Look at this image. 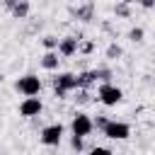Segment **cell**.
<instances>
[{"instance_id": "cell-1", "label": "cell", "mask_w": 155, "mask_h": 155, "mask_svg": "<svg viewBox=\"0 0 155 155\" xmlns=\"http://www.w3.org/2000/svg\"><path fill=\"white\" fill-rule=\"evenodd\" d=\"M73 90H78L75 73H58L53 78V94H56V99H65V94L73 92Z\"/></svg>"}, {"instance_id": "cell-2", "label": "cell", "mask_w": 155, "mask_h": 155, "mask_svg": "<svg viewBox=\"0 0 155 155\" xmlns=\"http://www.w3.org/2000/svg\"><path fill=\"white\" fill-rule=\"evenodd\" d=\"M97 99H99L102 104H107V107H116V104L124 99V92H121V87L107 82V85H99V90H97Z\"/></svg>"}, {"instance_id": "cell-3", "label": "cell", "mask_w": 155, "mask_h": 155, "mask_svg": "<svg viewBox=\"0 0 155 155\" xmlns=\"http://www.w3.org/2000/svg\"><path fill=\"white\" fill-rule=\"evenodd\" d=\"M15 87H17V92H22L24 97H36V94L41 92V80L29 73V75H22V78L15 82Z\"/></svg>"}, {"instance_id": "cell-4", "label": "cell", "mask_w": 155, "mask_h": 155, "mask_svg": "<svg viewBox=\"0 0 155 155\" xmlns=\"http://www.w3.org/2000/svg\"><path fill=\"white\" fill-rule=\"evenodd\" d=\"M102 133H104L107 138H111V140H126V138L131 136V126L124 124V121H111V119H109Z\"/></svg>"}, {"instance_id": "cell-5", "label": "cell", "mask_w": 155, "mask_h": 155, "mask_svg": "<svg viewBox=\"0 0 155 155\" xmlns=\"http://www.w3.org/2000/svg\"><path fill=\"white\" fill-rule=\"evenodd\" d=\"M70 128H73V136H78V138H85V136H90V133H92V119H90L87 114L78 111V114L73 116V124H70Z\"/></svg>"}, {"instance_id": "cell-6", "label": "cell", "mask_w": 155, "mask_h": 155, "mask_svg": "<svg viewBox=\"0 0 155 155\" xmlns=\"http://www.w3.org/2000/svg\"><path fill=\"white\" fill-rule=\"evenodd\" d=\"M39 138H41L44 145H58L61 138H63V126L61 124H48V126L41 128V136Z\"/></svg>"}, {"instance_id": "cell-7", "label": "cell", "mask_w": 155, "mask_h": 155, "mask_svg": "<svg viewBox=\"0 0 155 155\" xmlns=\"http://www.w3.org/2000/svg\"><path fill=\"white\" fill-rule=\"evenodd\" d=\"M70 17L73 19H80V22H92L94 19V2H82V5H70L68 7Z\"/></svg>"}, {"instance_id": "cell-8", "label": "cell", "mask_w": 155, "mask_h": 155, "mask_svg": "<svg viewBox=\"0 0 155 155\" xmlns=\"http://www.w3.org/2000/svg\"><path fill=\"white\" fill-rule=\"evenodd\" d=\"M2 5L10 10V15H12L15 19H27V17H29V10H31V5H29L27 0H5Z\"/></svg>"}, {"instance_id": "cell-9", "label": "cell", "mask_w": 155, "mask_h": 155, "mask_svg": "<svg viewBox=\"0 0 155 155\" xmlns=\"http://www.w3.org/2000/svg\"><path fill=\"white\" fill-rule=\"evenodd\" d=\"M78 44H80V39H78V36L58 39V48H56V53H58L61 58H70V56H75V53H78Z\"/></svg>"}, {"instance_id": "cell-10", "label": "cell", "mask_w": 155, "mask_h": 155, "mask_svg": "<svg viewBox=\"0 0 155 155\" xmlns=\"http://www.w3.org/2000/svg\"><path fill=\"white\" fill-rule=\"evenodd\" d=\"M41 109H44V104H41V99H39V97H27V99L19 104V114H22V116H27V119L39 116V114H41Z\"/></svg>"}, {"instance_id": "cell-11", "label": "cell", "mask_w": 155, "mask_h": 155, "mask_svg": "<svg viewBox=\"0 0 155 155\" xmlns=\"http://www.w3.org/2000/svg\"><path fill=\"white\" fill-rule=\"evenodd\" d=\"M97 82V75H94V70H82V73H78L75 75V85H78V90H87L90 85H94Z\"/></svg>"}, {"instance_id": "cell-12", "label": "cell", "mask_w": 155, "mask_h": 155, "mask_svg": "<svg viewBox=\"0 0 155 155\" xmlns=\"http://www.w3.org/2000/svg\"><path fill=\"white\" fill-rule=\"evenodd\" d=\"M58 63H61V56H58L56 51H46V53L41 56V68H46V70H56Z\"/></svg>"}, {"instance_id": "cell-13", "label": "cell", "mask_w": 155, "mask_h": 155, "mask_svg": "<svg viewBox=\"0 0 155 155\" xmlns=\"http://www.w3.org/2000/svg\"><path fill=\"white\" fill-rule=\"evenodd\" d=\"M114 15L121 17V19H128L131 17V2H126V0L124 2H116L114 5Z\"/></svg>"}, {"instance_id": "cell-14", "label": "cell", "mask_w": 155, "mask_h": 155, "mask_svg": "<svg viewBox=\"0 0 155 155\" xmlns=\"http://www.w3.org/2000/svg\"><path fill=\"white\" fill-rule=\"evenodd\" d=\"M94 41L92 39H82L80 44H78V53H82V56H90V53H94Z\"/></svg>"}, {"instance_id": "cell-15", "label": "cell", "mask_w": 155, "mask_h": 155, "mask_svg": "<svg viewBox=\"0 0 155 155\" xmlns=\"http://www.w3.org/2000/svg\"><path fill=\"white\" fill-rule=\"evenodd\" d=\"M121 56H124V48H121L116 41H111V44L107 46V58H109V61H116V58H121Z\"/></svg>"}, {"instance_id": "cell-16", "label": "cell", "mask_w": 155, "mask_h": 155, "mask_svg": "<svg viewBox=\"0 0 155 155\" xmlns=\"http://www.w3.org/2000/svg\"><path fill=\"white\" fill-rule=\"evenodd\" d=\"M94 75H97V80H99L102 85H107V82L111 80V70L104 68V65H102V68H94Z\"/></svg>"}, {"instance_id": "cell-17", "label": "cell", "mask_w": 155, "mask_h": 155, "mask_svg": "<svg viewBox=\"0 0 155 155\" xmlns=\"http://www.w3.org/2000/svg\"><path fill=\"white\" fill-rule=\"evenodd\" d=\"M41 44H44V48H48V51H56V48H58V36H53V34H46V36L41 39Z\"/></svg>"}, {"instance_id": "cell-18", "label": "cell", "mask_w": 155, "mask_h": 155, "mask_svg": "<svg viewBox=\"0 0 155 155\" xmlns=\"http://www.w3.org/2000/svg\"><path fill=\"white\" fill-rule=\"evenodd\" d=\"M143 36H145V31H143V27H133V29L128 31V39H131L133 44H140V41H143Z\"/></svg>"}, {"instance_id": "cell-19", "label": "cell", "mask_w": 155, "mask_h": 155, "mask_svg": "<svg viewBox=\"0 0 155 155\" xmlns=\"http://www.w3.org/2000/svg\"><path fill=\"white\" fill-rule=\"evenodd\" d=\"M90 99H92L90 90H78V97H75V102H78V104H87Z\"/></svg>"}, {"instance_id": "cell-20", "label": "cell", "mask_w": 155, "mask_h": 155, "mask_svg": "<svg viewBox=\"0 0 155 155\" xmlns=\"http://www.w3.org/2000/svg\"><path fill=\"white\" fill-rule=\"evenodd\" d=\"M107 121H109V119H107L104 114H99V116H97V119L92 121V128H97V131H104V126H107Z\"/></svg>"}, {"instance_id": "cell-21", "label": "cell", "mask_w": 155, "mask_h": 155, "mask_svg": "<svg viewBox=\"0 0 155 155\" xmlns=\"http://www.w3.org/2000/svg\"><path fill=\"white\" fill-rule=\"evenodd\" d=\"M70 145H73V150H78V153H80V150L85 148V143H82V138H78V136H73V138H70Z\"/></svg>"}, {"instance_id": "cell-22", "label": "cell", "mask_w": 155, "mask_h": 155, "mask_svg": "<svg viewBox=\"0 0 155 155\" xmlns=\"http://www.w3.org/2000/svg\"><path fill=\"white\" fill-rule=\"evenodd\" d=\"M90 155H114V153H111L109 148H92Z\"/></svg>"}, {"instance_id": "cell-23", "label": "cell", "mask_w": 155, "mask_h": 155, "mask_svg": "<svg viewBox=\"0 0 155 155\" xmlns=\"http://www.w3.org/2000/svg\"><path fill=\"white\" fill-rule=\"evenodd\" d=\"M99 27H102V31H107V34H114V29H111V24H109L107 19H104V22H102Z\"/></svg>"}, {"instance_id": "cell-24", "label": "cell", "mask_w": 155, "mask_h": 155, "mask_svg": "<svg viewBox=\"0 0 155 155\" xmlns=\"http://www.w3.org/2000/svg\"><path fill=\"white\" fill-rule=\"evenodd\" d=\"M2 82H5V75H2V73H0V85H2Z\"/></svg>"}]
</instances>
